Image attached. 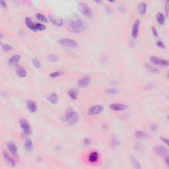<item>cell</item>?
<instances>
[{
	"instance_id": "cb8c5ba5",
	"label": "cell",
	"mask_w": 169,
	"mask_h": 169,
	"mask_svg": "<svg viewBox=\"0 0 169 169\" xmlns=\"http://www.w3.org/2000/svg\"><path fill=\"white\" fill-rule=\"evenodd\" d=\"M17 74L19 77L21 78H25L27 77V74L26 70L23 67H19L17 69Z\"/></svg>"
},
{
	"instance_id": "30bf717a",
	"label": "cell",
	"mask_w": 169,
	"mask_h": 169,
	"mask_svg": "<svg viewBox=\"0 0 169 169\" xmlns=\"http://www.w3.org/2000/svg\"><path fill=\"white\" fill-rule=\"evenodd\" d=\"M91 77L89 76H84L80 78L78 81L77 82V85H78L79 87H87L89 84L91 83Z\"/></svg>"
},
{
	"instance_id": "8fae6325",
	"label": "cell",
	"mask_w": 169,
	"mask_h": 169,
	"mask_svg": "<svg viewBox=\"0 0 169 169\" xmlns=\"http://www.w3.org/2000/svg\"><path fill=\"white\" fill-rule=\"evenodd\" d=\"M49 19L50 20V22H51L53 25H54L55 26H57V27L63 26V20L62 18L56 17L55 15H50Z\"/></svg>"
},
{
	"instance_id": "8d00e7d4",
	"label": "cell",
	"mask_w": 169,
	"mask_h": 169,
	"mask_svg": "<svg viewBox=\"0 0 169 169\" xmlns=\"http://www.w3.org/2000/svg\"><path fill=\"white\" fill-rule=\"evenodd\" d=\"M160 139H161V140L163 141V142L164 143H165L166 145H168V143H169V141H168V139L166 138H164V137H161V138H160Z\"/></svg>"
},
{
	"instance_id": "7bdbcfd3",
	"label": "cell",
	"mask_w": 169,
	"mask_h": 169,
	"mask_svg": "<svg viewBox=\"0 0 169 169\" xmlns=\"http://www.w3.org/2000/svg\"><path fill=\"white\" fill-rule=\"evenodd\" d=\"M0 45H1V42H0Z\"/></svg>"
},
{
	"instance_id": "d6986e66",
	"label": "cell",
	"mask_w": 169,
	"mask_h": 169,
	"mask_svg": "<svg viewBox=\"0 0 169 169\" xmlns=\"http://www.w3.org/2000/svg\"><path fill=\"white\" fill-rule=\"evenodd\" d=\"M47 100L52 104H56L58 102V97L56 93H53L48 95V97H47Z\"/></svg>"
},
{
	"instance_id": "f35d334b",
	"label": "cell",
	"mask_w": 169,
	"mask_h": 169,
	"mask_svg": "<svg viewBox=\"0 0 169 169\" xmlns=\"http://www.w3.org/2000/svg\"><path fill=\"white\" fill-rule=\"evenodd\" d=\"M168 1H167L166 2V4H165V13H166V17L168 15Z\"/></svg>"
},
{
	"instance_id": "7402d4cb",
	"label": "cell",
	"mask_w": 169,
	"mask_h": 169,
	"mask_svg": "<svg viewBox=\"0 0 169 169\" xmlns=\"http://www.w3.org/2000/svg\"><path fill=\"white\" fill-rule=\"evenodd\" d=\"M25 22L27 28L35 32V22L33 21V20H32L31 18H26L25 20Z\"/></svg>"
},
{
	"instance_id": "484cf974",
	"label": "cell",
	"mask_w": 169,
	"mask_h": 169,
	"mask_svg": "<svg viewBox=\"0 0 169 169\" xmlns=\"http://www.w3.org/2000/svg\"><path fill=\"white\" fill-rule=\"evenodd\" d=\"M132 164H133L134 167L136 168V169H141L142 168V167H141V164L137 160V159L136 158V157H132Z\"/></svg>"
},
{
	"instance_id": "277c9868",
	"label": "cell",
	"mask_w": 169,
	"mask_h": 169,
	"mask_svg": "<svg viewBox=\"0 0 169 169\" xmlns=\"http://www.w3.org/2000/svg\"><path fill=\"white\" fill-rule=\"evenodd\" d=\"M79 9L81 13L83 14L84 17L87 18L92 17L93 11L92 10L84 3H79Z\"/></svg>"
},
{
	"instance_id": "9a60e30c",
	"label": "cell",
	"mask_w": 169,
	"mask_h": 169,
	"mask_svg": "<svg viewBox=\"0 0 169 169\" xmlns=\"http://www.w3.org/2000/svg\"><path fill=\"white\" fill-rule=\"evenodd\" d=\"M99 154L97 151H92L88 156V161L91 163H95L99 161Z\"/></svg>"
},
{
	"instance_id": "5b68a950",
	"label": "cell",
	"mask_w": 169,
	"mask_h": 169,
	"mask_svg": "<svg viewBox=\"0 0 169 169\" xmlns=\"http://www.w3.org/2000/svg\"><path fill=\"white\" fill-rule=\"evenodd\" d=\"M19 125H20V128H21L22 131V133H23L25 135L28 136V135H29L31 133V125L26 120L20 119L19 120Z\"/></svg>"
},
{
	"instance_id": "2e32d148",
	"label": "cell",
	"mask_w": 169,
	"mask_h": 169,
	"mask_svg": "<svg viewBox=\"0 0 169 169\" xmlns=\"http://www.w3.org/2000/svg\"><path fill=\"white\" fill-rule=\"evenodd\" d=\"M20 60V56L19 54H15L10 57L8 60V63L11 65H16L18 64Z\"/></svg>"
},
{
	"instance_id": "f546056e",
	"label": "cell",
	"mask_w": 169,
	"mask_h": 169,
	"mask_svg": "<svg viewBox=\"0 0 169 169\" xmlns=\"http://www.w3.org/2000/svg\"><path fill=\"white\" fill-rule=\"evenodd\" d=\"M47 59L52 62H56L59 60V57L56 54H49L47 56Z\"/></svg>"
},
{
	"instance_id": "e0dca14e",
	"label": "cell",
	"mask_w": 169,
	"mask_h": 169,
	"mask_svg": "<svg viewBox=\"0 0 169 169\" xmlns=\"http://www.w3.org/2000/svg\"><path fill=\"white\" fill-rule=\"evenodd\" d=\"M25 149L27 152H31L33 149V143L30 139H26L24 143Z\"/></svg>"
},
{
	"instance_id": "ac0fdd59",
	"label": "cell",
	"mask_w": 169,
	"mask_h": 169,
	"mask_svg": "<svg viewBox=\"0 0 169 169\" xmlns=\"http://www.w3.org/2000/svg\"><path fill=\"white\" fill-rule=\"evenodd\" d=\"M7 149L10 151V153L13 155L17 154V145L15 144V143L9 142L7 144Z\"/></svg>"
},
{
	"instance_id": "5bb4252c",
	"label": "cell",
	"mask_w": 169,
	"mask_h": 169,
	"mask_svg": "<svg viewBox=\"0 0 169 169\" xmlns=\"http://www.w3.org/2000/svg\"><path fill=\"white\" fill-rule=\"evenodd\" d=\"M3 158L5 159V160L7 161V163L9 164V165L11 166H13V167H14V166L16 165L15 161L13 159V157H11L10 156V154H9L8 153L3 151Z\"/></svg>"
},
{
	"instance_id": "83f0119b",
	"label": "cell",
	"mask_w": 169,
	"mask_h": 169,
	"mask_svg": "<svg viewBox=\"0 0 169 169\" xmlns=\"http://www.w3.org/2000/svg\"><path fill=\"white\" fill-rule=\"evenodd\" d=\"M63 74V72L61 70H58L56 71V72H54L50 74V77L51 78H58V77H60Z\"/></svg>"
},
{
	"instance_id": "d4e9b609",
	"label": "cell",
	"mask_w": 169,
	"mask_h": 169,
	"mask_svg": "<svg viewBox=\"0 0 169 169\" xmlns=\"http://www.w3.org/2000/svg\"><path fill=\"white\" fill-rule=\"evenodd\" d=\"M135 136H136V137L138 139H145V138H147V134L145 132L139 130V131L136 132V133H135Z\"/></svg>"
},
{
	"instance_id": "60d3db41",
	"label": "cell",
	"mask_w": 169,
	"mask_h": 169,
	"mask_svg": "<svg viewBox=\"0 0 169 169\" xmlns=\"http://www.w3.org/2000/svg\"><path fill=\"white\" fill-rule=\"evenodd\" d=\"M90 140L89 139H85L84 140V144H85V145H89V144H90Z\"/></svg>"
},
{
	"instance_id": "7a4b0ae2",
	"label": "cell",
	"mask_w": 169,
	"mask_h": 169,
	"mask_svg": "<svg viewBox=\"0 0 169 169\" xmlns=\"http://www.w3.org/2000/svg\"><path fill=\"white\" fill-rule=\"evenodd\" d=\"M79 116L78 113L75 112L74 109L70 108L65 112L63 117V122L67 123L69 125H74L77 124L79 121Z\"/></svg>"
},
{
	"instance_id": "9c48e42d",
	"label": "cell",
	"mask_w": 169,
	"mask_h": 169,
	"mask_svg": "<svg viewBox=\"0 0 169 169\" xmlns=\"http://www.w3.org/2000/svg\"><path fill=\"white\" fill-rule=\"evenodd\" d=\"M154 151L157 155H159V156L161 157H168V149H166V147H163V146L159 145L156 146V147H154Z\"/></svg>"
},
{
	"instance_id": "e575fe53",
	"label": "cell",
	"mask_w": 169,
	"mask_h": 169,
	"mask_svg": "<svg viewBox=\"0 0 169 169\" xmlns=\"http://www.w3.org/2000/svg\"><path fill=\"white\" fill-rule=\"evenodd\" d=\"M151 30H152V33H153V36H155V37H158L159 33H158V31H157V29L155 28V27H153Z\"/></svg>"
},
{
	"instance_id": "f1b7e54d",
	"label": "cell",
	"mask_w": 169,
	"mask_h": 169,
	"mask_svg": "<svg viewBox=\"0 0 169 169\" xmlns=\"http://www.w3.org/2000/svg\"><path fill=\"white\" fill-rule=\"evenodd\" d=\"M36 17L39 21L42 22H47V18L46 17V16L44 15L42 13H38L36 14Z\"/></svg>"
},
{
	"instance_id": "44dd1931",
	"label": "cell",
	"mask_w": 169,
	"mask_h": 169,
	"mask_svg": "<svg viewBox=\"0 0 169 169\" xmlns=\"http://www.w3.org/2000/svg\"><path fill=\"white\" fill-rule=\"evenodd\" d=\"M78 95H79V92L76 89H71L69 90L68 91V95L69 97L71 98V99L72 100H76L78 97Z\"/></svg>"
},
{
	"instance_id": "ba28073f",
	"label": "cell",
	"mask_w": 169,
	"mask_h": 169,
	"mask_svg": "<svg viewBox=\"0 0 169 169\" xmlns=\"http://www.w3.org/2000/svg\"><path fill=\"white\" fill-rule=\"evenodd\" d=\"M139 27H140V20L137 19L134 22L132 28V36L136 39L138 38L139 33Z\"/></svg>"
},
{
	"instance_id": "4dcf8cb0",
	"label": "cell",
	"mask_w": 169,
	"mask_h": 169,
	"mask_svg": "<svg viewBox=\"0 0 169 169\" xmlns=\"http://www.w3.org/2000/svg\"><path fill=\"white\" fill-rule=\"evenodd\" d=\"M146 67L149 70H150L151 72H153L155 73V74H158V73L160 72V70L158 69V68L155 67V66L152 65H149V64H147L146 65Z\"/></svg>"
},
{
	"instance_id": "74e56055",
	"label": "cell",
	"mask_w": 169,
	"mask_h": 169,
	"mask_svg": "<svg viewBox=\"0 0 169 169\" xmlns=\"http://www.w3.org/2000/svg\"><path fill=\"white\" fill-rule=\"evenodd\" d=\"M0 6L3 8H7V2H5V1H2V0H1V1H0Z\"/></svg>"
},
{
	"instance_id": "d6a6232c",
	"label": "cell",
	"mask_w": 169,
	"mask_h": 169,
	"mask_svg": "<svg viewBox=\"0 0 169 169\" xmlns=\"http://www.w3.org/2000/svg\"><path fill=\"white\" fill-rule=\"evenodd\" d=\"M1 48H2V50H3V51H5V52L11 51V50H12L13 49V47L12 46L10 45V44H8L2 45Z\"/></svg>"
},
{
	"instance_id": "3957f363",
	"label": "cell",
	"mask_w": 169,
	"mask_h": 169,
	"mask_svg": "<svg viewBox=\"0 0 169 169\" xmlns=\"http://www.w3.org/2000/svg\"><path fill=\"white\" fill-rule=\"evenodd\" d=\"M58 43L61 46L70 48H77V46H78L76 40L67 38H60V39L58 40Z\"/></svg>"
},
{
	"instance_id": "ab89813d",
	"label": "cell",
	"mask_w": 169,
	"mask_h": 169,
	"mask_svg": "<svg viewBox=\"0 0 169 169\" xmlns=\"http://www.w3.org/2000/svg\"><path fill=\"white\" fill-rule=\"evenodd\" d=\"M157 128H158V126H157V125H155V124H152L151 126V129L152 130H153V131L156 130Z\"/></svg>"
},
{
	"instance_id": "d590c367",
	"label": "cell",
	"mask_w": 169,
	"mask_h": 169,
	"mask_svg": "<svg viewBox=\"0 0 169 169\" xmlns=\"http://www.w3.org/2000/svg\"><path fill=\"white\" fill-rule=\"evenodd\" d=\"M108 93L110 95H115L118 93V91L115 89H110L108 90Z\"/></svg>"
},
{
	"instance_id": "1f68e13d",
	"label": "cell",
	"mask_w": 169,
	"mask_h": 169,
	"mask_svg": "<svg viewBox=\"0 0 169 169\" xmlns=\"http://www.w3.org/2000/svg\"><path fill=\"white\" fill-rule=\"evenodd\" d=\"M33 63L34 66H35L36 68H37V69H39V68L42 67V63H41L40 61L37 58L33 59Z\"/></svg>"
},
{
	"instance_id": "6da1fadb",
	"label": "cell",
	"mask_w": 169,
	"mask_h": 169,
	"mask_svg": "<svg viewBox=\"0 0 169 169\" xmlns=\"http://www.w3.org/2000/svg\"><path fill=\"white\" fill-rule=\"evenodd\" d=\"M68 27L71 31L75 33H81L86 29V25L80 18H74L69 21Z\"/></svg>"
},
{
	"instance_id": "4fadbf2b",
	"label": "cell",
	"mask_w": 169,
	"mask_h": 169,
	"mask_svg": "<svg viewBox=\"0 0 169 169\" xmlns=\"http://www.w3.org/2000/svg\"><path fill=\"white\" fill-rule=\"evenodd\" d=\"M27 107L28 110L31 113H35L36 112V110H37V104L36 102L33 100H29L27 102Z\"/></svg>"
},
{
	"instance_id": "b9f144b4",
	"label": "cell",
	"mask_w": 169,
	"mask_h": 169,
	"mask_svg": "<svg viewBox=\"0 0 169 169\" xmlns=\"http://www.w3.org/2000/svg\"><path fill=\"white\" fill-rule=\"evenodd\" d=\"M3 35H2L1 33H0V38H3Z\"/></svg>"
},
{
	"instance_id": "836d02e7",
	"label": "cell",
	"mask_w": 169,
	"mask_h": 169,
	"mask_svg": "<svg viewBox=\"0 0 169 169\" xmlns=\"http://www.w3.org/2000/svg\"><path fill=\"white\" fill-rule=\"evenodd\" d=\"M156 44H157V46H158L159 48H161V49H164L166 48V45L164 44V42H163L162 40L157 41Z\"/></svg>"
},
{
	"instance_id": "7c38bea8",
	"label": "cell",
	"mask_w": 169,
	"mask_h": 169,
	"mask_svg": "<svg viewBox=\"0 0 169 169\" xmlns=\"http://www.w3.org/2000/svg\"><path fill=\"white\" fill-rule=\"evenodd\" d=\"M110 108L114 111H123L127 109V105L122 103H113L110 105Z\"/></svg>"
},
{
	"instance_id": "8992f818",
	"label": "cell",
	"mask_w": 169,
	"mask_h": 169,
	"mask_svg": "<svg viewBox=\"0 0 169 169\" xmlns=\"http://www.w3.org/2000/svg\"><path fill=\"white\" fill-rule=\"evenodd\" d=\"M104 111V106L102 105L97 104L90 107L88 110V114L90 116L98 115Z\"/></svg>"
},
{
	"instance_id": "4316f807",
	"label": "cell",
	"mask_w": 169,
	"mask_h": 169,
	"mask_svg": "<svg viewBox=\"0 0 169 169\" xmlns=\"http://www.w3.org/2000/svg\"><path fill=\"white\" fill-rule=\"evenodd\" d=\"M46 29V26L44 25L40 22H36L35 23V32L36 31H43Z\"/></svg>"
},
{
	"instance_id": "ffe728a7",
	"label": "cell",
	"mask_w": 169,
	"mask_h": 169,
	"mask_svg": "<svg viewBox=\"0 0 169 169\" xmlns=\"http://www.w3.org/2000/svg\"><path fill=\"white\" fill-rule=\"evenodd\" d=\"M147 3H145V2H141L138 5V11L140 15H144L147 12Z\"/></svg>"
},
{
	"instance_id": "52a82bcc",
	"label": "cell",
	"mask_w": 169,
	"mask_h": 169,
	"mask_svg": "<svg viewBox=\"0 0 169 169\" xmlns=\"http://www.w3.org/2000/svg\"><path fill=\"white\" fill-rule=\"evenodd\" d=\"M150 61L153 64L156 65H161V66H168L169 62L168 60H164L158 58L157 56H151L150 58Z\"/></svg>"
},
{
	"instance_id": "603a6c76",
	"label": "cell",
	"mask_w": 169,
	"mask_h": 169,
	"mask_svg": "<svg viewBox=\"0 0 169 169\" xmlns=\"http://www.w3.org/2000/svg\"><path fill=\"white\" fill-rule=\"evenodd\" d=\"M156 20L157 21V23L160 25H163L165 22V17L163 13L159 12L157 13L156 15Z\"/></svg>"
}]
</instances>
